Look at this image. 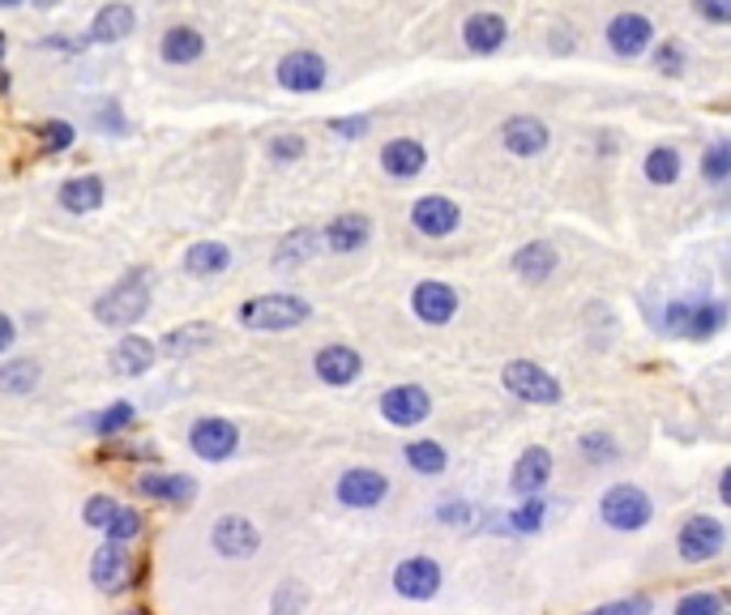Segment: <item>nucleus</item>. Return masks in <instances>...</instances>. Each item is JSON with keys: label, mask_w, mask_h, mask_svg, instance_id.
Instances as JSON below:
<instances>
[{"label": "nucleus", "mask_w": 731, "mask_h": 615, "mask_svg": "<svg viewBox=\"0 0 731 615\" xmlns=\"http://www.w3.org/2000/svg\"><path fill=\"white\" fill-rule=\"evenodd\" d=\"M411 308H416V316L428 321V325H445V321H454V312H458V291L445 287V282H420L416 295H411Z\"/></svg>", "instance_id": "nucleus-17"}, {"label": "nucleus", "mask_w": 731, "mask_h": 615, "mask_svg": "<svg viewBox=\"0 0 731 615\" xmlns=\"http://www.w3.org/2000/svg\"><path fill=\"white\" fill-rule=\"evenodd\" d=\"M385 496H389V479H385L381 470L359 466V470H346L343 479H339V500H343L346 508H377Z\"/></svg>", "instance_id": "nucleus-11"}, {"label": "nucleus", "mask_w": 731, "mask_h": 615, "mask_svg": "<svg viewBox=\"0 0 731 615\" xmlns=\"http://www.w3.org/2000/svg\"><path fill=\"white\" fill-rule=\"evenodd\" d=\"M658 325H663V334H672V338L706 343V338H715V334L728 325V308L719 304V300H706V304H667Z\"/></svg>", "instance_id": "nucleus-3"}, {"label": "nucleus", "mask_w": 731, "mask_h": 615, "mask_svg": "<svg viewBox=\"0 0 731 615\" xmlns=\"http://www.w3.org/2000/svg\"><path fill=\"white\" fill-rule=\"evenodd\" d=\"M278 86L283 90H291V94H317L321 86H325V77H330V65H325V56H317V52H308V47H296V52H287L283 60H278Z\"/></svg>", "instance_id": "nucleus-6"}, {"label": "nucleus", "mask_w": 731, "mask_h": 615, "mask_svg": "<svg viewBox=\"0 0 731 615\" xmlns=\"http://www.w3.org/2000/svg\"><path fill=\"white\" fill-rule=\"evenodd\" d=\"M654 603L646 594H633V599H616V603H603L595 612H582V615H651Z\"/></svg>", "instance_id": "nucleus-41"}, {"label": "nucleus", "mask_w": 731, "mask_h": 615, "mask_svg": "<svg viewBox=\"0 0 731 615\" xmlns=\"http://www.w3.org/2000/svg\"><path fill=\"white\" fill-rule=\"evenodd\" d=\"M4 52H9V35L0 31V65H4Z\"/></svg>", "instance_id": "nucleus-54"}, {"label": "nucleus", "mask_w": 731, "mask_h": 615, "mask_svg": "<svg viewBox=\"0 0 731 615\" xmlns=\"http://www.w3.org/2000/svg\"><path fill=\"white\" fill-rule=\"evenodd\" d=\"M428 411H432V398L423 393L420 384H394L381 398V415L394 427H416V423L428 420Z\"/></svg>", "instance_id": "nucleus-12"}, {"label": "nucleus", "mask_w": 731, "mask_h": 615, "mask_svg": "<svg viewBox=\"0 0 731 615\" xmlns=\"http://www.w3.org/2000/svg\"><path fill=\"white\" fill-rule=\"evenodd\" d=\"M228 266H231V248L219 244V239H201V244H192L189 253H185V269H189L192 278H214V273H223Z\"/></svg>", "instance_id": "nucleus-29"}, {"label": "nucleus", "mask_w": 731, "mask_h": 615, "mask_svg": "<svg viewBox=\"0 0 731 615\" xmlns=\"http://www.w3.org/2000/svg\"><path fill=\"white\" fill-rule=\"evenodd\" d=\"M90 124L103 133V137H129V115L120 108V99H103L95 115H90Z\"/></svg>", "instance_id": "nucleus-36"}, {"label": "nucleus", "mask_w": 731, "mask_h": 615, "mask_svg": "<svg viewBox=\"0 0 731 615\" xmlns=\"http://www.w3.org/2000/svg\"><path fill=\"white\" fill-rule=\"evenodd\" d=\"M423 163H428V150L416 137H394V142L381 146V167L394 180H416L423 171Z\"/></svg>", "instance_id": "nucleus-19"}, {"label": "nucleus", "mask_w": 731, "mask_h": 615, "mask_svg": "<svg viewBox=\"0 0 731 615\" xmlns=\"http://www.w3.org/2000/svg\"><path fill=\"white\" fill-rule=\"evenodd\" d=\"M18 4H22V0H0V9H18Z\"/></svg>", "instance_id": "nucleus-57"}, {"label": "nucleus", "mask_w": 731, "mask_h": 615, "mask_svg": "<svg viewBox=\"0 0 731 615\" xmlns=\"http://www.w3.org/2000/svg\"><path fill=\"white\" fill-rule=\"evenodd\" d=\"M462 43H466L475 56H492L500 43H505V18H497V13H475V18H466Z\"/></svg>", "instance_id": "nucleus-27"}, {"label": "nucleus", "mask_w": 731, "mask_h": 615, "mask_svg": "<svg viewBox=\"0 0 731 615\" xmlns=\"http://www.w3.org/2000/svg\"><path fill=\"white\" fill-rule=\"evenodd\" d=\"M321 244H325V239H321V231H312V227L287 231V235L278 239V248H274V269L308 266V261L317 257V248H321Z\"/></svg>", "instance_id": "nucleus-22"}, {"label": "nucleus", "mask_w": 731, "mask_h": 615, "mask_svg": "<svg viewBox=\"0 0 731 615\" xmlns=\"http://www.w3.org/2000/svg\"><path fill=\"white\" fill-rule=\"evenodd\" d=\"M86 43H90V38H65V35L43 38V47H52V52H69V56H77V52H81Z\"/></svg>", "instance_id": "nucleus-50"}, {"label": "nucleus", "mask_w": 731, "mask_h": 615, "mask_svg": "<svg viewBox=\"0 0 731 615\" xmlns=\"http://www.w3.org/2000/svg\"><path fill=\"white\" fill-rule=\"evenodd\" d=\"M368 235H373V223H368L364 214H339L330 227L321 231L325 248H334V253H355V248H364Z\"/></svg>", "instance_id": "nucleus-26"}, {"label": "nucleus", "mask_w": 731, "mask_h": 615, "mask_svg": "<svg viewBox=\"0 0 731 615\" xmlns=\"http://www.w3.org/2000/svg\"><path fill=\"white\" fill-rule=\"evenodd\" d=\"M146 312H151V273H146V269H129L112 291L95 304V316H99L103 325H115V329L142 321Z\"/></svg>", "instance_id": "nucleus-1"}, {"label": "nucleus", "mask_w": 731, "mask_h": 615, "mask_svg": "<svg viewBox=\"0 0 731 615\" xmlns=\"http://www.w3.org/2000/svg\"><path fill=\"white\" fill-rule=\"evenodd\" d=\"M547 124L539 120V115H509L505 124H500V146L509 154H518V158H535V154L547 150Z\"/></svg>", "instance_id": "nucleus-9"}, {"label": "nucleus", "mask_w": 731, "mask_h": 615, "mask_svg": "<svg viewBox=\"0 0 731 615\" xmlns=\"http://www.w3.org/2000/svg\"><path fill=\"white\" fill-rule=\"evenodd\" d=\"M676 615H731V594H685L676 603Z\"/></svg>", "instance_id": "nucleus-37"}, {"label": "nucleus", "mask_w": 731, "mask_h": 615, "mask_svg": "<svg viewBox=\"0 0 731 615\" xmlns=\"http://www.w3.org/2000/svg\"><path fill=\"white\" fill-rule=\"evenodd\" d=\"M108 535L120 538V543H124V538H137L142 535V517H137L133 508H124V504H120V508H115V517H112V526H108Z\"/></svg>", "instance_id": "nucleus-44"}, {"label": "nucleus", "mask_w": 731, "mask_h": 615, "mask_svg": "<svg viewBox=\"0 0 731 615\" xmlns=\"http://www.w3.org/2000/svg\"><path fill=\"white\" fill-rule=\"evenodd\" d=\"M137 488H142V496L151 500H171V504H189L192 500L189 474H142Z\"/></svg>", "instance_id": "nucleus-31"}, {"label": "nucleus", "mask_w": 731, "mask_h": 615, "mask_svg": "<svg viewBox=\"0 0 731 615\" xmlns=\"http://www.w3.org/2000/svg\"><path fill=\"white\" fill-rule=\"evenodd\" d=\"M129 573H133V564H129L124 543H120V538H108V547H99V556H95V564H90L95 585L108 590V594H120V590L129 585Z\"/></svg>", "instance_id": "nucleus-16"}, {"label": "nucleus", "mask_w": 731, "mask_h": 615, "mask_svg": "<svg viewBox=\"0 0 731 615\" xmlns=\"http://www.w3.org/2000/svg\"><path fill=\"white\" fill-rule=\"evenodd\" d=\"M701 176H706L710 185L731 180V142H715L710 150L701 154Z\"/></svg>", "instance_id": "nucleus-38"}, {"label": "nucleus", "mask_w": 731, "mask_h": 615, "mask_svg": "<svg viewBox=\"0 0 731 615\" xmlns=\"http://www.w3.org/2000/svg\"><path fill=\"white\" fill-rule=\"evenodd\" d=\"M133 420H137L133 402H115V406H108L103 415H95V423H90V427H95L99 436H115V432H124V427H129Z\"/></svg>", "instance_id": "nucleus-39"}, {"label": "nucleus", "mask_w": 731, "mask_h": 615, "mask_svg": "<svg viewBox=\"0 0 731 615\" xmlns=\"http://www.w3.org/2000/svg\"><path fill=\"white\" fill-rule=\"evenodd\" d=\"M411 223L420 235H432V239H441V235H454L462 223V210L450 201V197H420L416 205H411Z\"/></svg>", "instance_id": "nucleus-14"}, {"label": "nucleus", "mask_w": 731, "mask_h": 615, "mask_svg": "<svg viewBox=\"0 0 731 615\" xmlns=\"http://www.w3.org/2000/svg\"><path fill=\"white\" fill-rule=\"evenodd\" d=\"M9 90V74H4V65H0V94Z\"/></svg>", "instance_id": "nucleus-56"}, {"label": "nucleus", "mask_w": 731, "mask_h": 615, "mask_svg": "<svg viewBox=\"0 0 731 615\" xmlns=\"http://www.w3.org/2000/svg\"><path fill=\"white\" fill-rule=\"evenodd\" d=\"M599 517H603L612 530H642V526L654 517V504L642 488H633V483H616L612 492L603 496V504H599Z\"/></svg>", "instance_id": "nucleus-5"}, {"label": "nucleus", "mask_w": 731, "mask_h": 615, "mask_svg": "<svg viewBox=\"0 0 731 615\" xmlns=\"http://www.w3.org/2000/svg\"><path fill=\"white\" fill-rule=\"evenodd\" d=\"M723 526L715 522V517H706V513H697L689 517L685 526H680V535H676V547H680V560L685 564H706V560H715L719 551H723Z\"/></svg>", "instance_id": "nucleus-7"}, {"label": "nucleus", "mask_w": 731, "mask_h": 615, "mask_svg": "<svg viewBox=\"0 0 731 615\" xmlns=\"http://www.w3.org/2000/svg\"><path fill=\"white\" fill-rule=\"evenodd\" d=\"M13 338H18V329H13V321L0 312V350H9V346H13Z\"/></svg>", "instance_id": "nucleus-51"}, {"label": "nucleus", "mask_w": 731, "mask_h": 615, "mask_svg": "<svg viewBox=\"0 0 731 615\" xmlns=\"http://www.w3.org/2000/svg\"><path fill=\"white\" fill-rule=\"evenodd\" d=\"M133 31H137V9L124 4V0H108V4L90 18L86 38H90V43H120V38H129Z\"/></svg>", "instance_id": "nucleus-15"}, {"label": "nucleus", "mask_w": 731, "mask_h": 615, "mask_svg": "<svg viewBox=\"0 0 731 615\" xmlns=\"http://www.w3.org/2000/svg\"><path fill=\"white\" fill-rule=\"evenodd\" d=\"M505 389L513 393V398H522V402H531V406H556L561 398H565V389L561 381L547 372V368H539L531 359H513V364H505Z\"/></svg>", "instance_id": "nucleus-4"}, {"label": "nucleus", "mask_w": 731, "mask_h": 615, "mask_svg": "<svg viewBox=\"0 0 731 615\" xmlns=\"http://www.w3.org/2000/svg\"><path fill=\"white\" fill-rule=\"evenodd\" d=\"M31 4H35V9H56L60 0H31Z\"/></svg>", "instance_id": "nucleus-55"}, {"label": "nucleus", "mask_w": 731, "mask_h": 615, "mask_svg": "<svg viewBox=\"0 0 731 615\" xmlns=\"http://www.w3.org/2000/svg\"><path fill=\"white\" fill-rule=\"evenodd\" d=\"M693 9H697V18H706L715 26H728L731 22V0H693Z\"/></svg>", "instance_id": "nucleus-48"}, {"label": "nucleus", "mask_w": 731, "mask_h": 615, "mask_svg": "<svg viewBox=\"0 0 731 615\" xmlns=\"http://www.w3.org/2000/svg\"><path fill=\"white\" fill-rule=\"evenodd\" d=\"M210 343H214V325L192 321V325H180V329H171V334L163 338V355H167V359H189V355L206 350Z\"/></svg>", "instance_id": "nucleus-30"}, {"label": "nucleus", "mask_w": 731, "mask_h": 615, "mask_svg": "<svg viewBox=\"0 0 731 615\" xmlns=\"http://www.w3.org/2000/svg\"><path fill=\"white\" fill-rule=\"evenodd\" d=\"M441 522H466V504H445V508H441Z\"/></svg>", "instance_id": "nucleus-52"}, {"label": "nucleus", "mask_w": 731, "mask_h": 615, "mask_svg": "<svg viewBox=\"0 0 731 615\" xmlns=\"http://www.w3.org/2000/svg\"><path fill=\"white\" fill-rule=\"evenodd\" d=\"M368 128H373L368 115H334V120H330V133H339V137H346V142L368 137Z\"/></svg>", "instance_id": "nucleus-43"}, {"label": "nucleus", "mask_w": 731, "mask_h": 615, "mask_svg": "<svg viewBox=\"0 0 731 615\" xmlns=\"http://www.w3.org/2000/svg\"><path fill=\"white\" fill-rule=\"evenodd\" d=\"M719 496H723V504L731 508V470H723V479H719Z\"/></svg>", "instance_id": "nucleus-53"}, {"label": "nucleus", "mask_w": 731, "mask_h": 615, "mask_svg": "<svg viewBox=\"0 0 731 615\" xmlns=\"http://www.w3.org/2000/svg\"><path fill=\"white\" fill-rule=\"evenodd\" d=\"M300 603H304V590H300L296 581H287V585L274 594V615H296Z\"/></svg>", "instance_id": "nucleus-47"}, {"label": "nucleus", "mask_w": 731, "mask_h": 615, "mask_svg": "<svg viewBox=\"0 0 731 615\" xmlns=\"http://www.w3.org/2000/svg\"><path fill=\"white\" fill-rule=\"evenodd\" d=\"M582 458L586 461H612L616 458L612 436H582Z\"/></svg>", "instance_id": "nucleus-46"}, {"label": "nucleus", "mask_w": 731, "mask_h": 615, "mask_svg": "<svg viewBox=\"0 0 731 615\" xmlns=\"http://www.w3.org/2000/svg\"><path fill=\"white\" fill-rule=\"evenodd\" d=\"M317 377L325 384H351L359 377V368H364V359H359V350H351V346L334 343V346H321L317 350Z\"/></svg>", "instance_id": "nucleus-21"}, {"label": "nucleus", "mask_w": 731, "mask_h": 615, "mask_svg": "<svg viewBox=\"0 0 731 615\" xmlns=\"http://www.w3.org/2000/svg\"><path fill=\"white\" fill-rule=\"evenodd\" d=\"M103 176H95V171H86V176H74V180H65L60 185V205L69 210V214H90V210H99L103 205Z\"/></svg>", "instance_id": "nucleus-25"}, {"label": "nucleus", "mask_w": 731, "mask_h": 615, "mask_svg": "<svg viewBox=\"0 0 731 615\" xmlns=\"http://www.w3.org/2000/svg\"><path fill=\"white\" fill-rule=\"evenodd\" d=\"M676 176H680V154L672 146H654L646 154V180L651 185H676Z\"/></svg>", "instance_id": "nucleus-34"}, {"label": "nucleus", "mask_w": 731, "mask_h": 615, "mask_svg": "<svg viewBox=\"0 0 731 615\" xmlns=\"http://www.w3.org/2000/svg\"><path fill=\"white\" fill-rule=\"evenodd\" d=\"M304 150H308V142L300 133H283V137L269 142V158H274V163H296V158H304Z\"/></svg>", "instance_id": "nucleus-42"}, {"label": "nucleus", "mask_w": 731, "mask_h": 615, "mask_svg": "<svg viewBox=\"0 0 731 615\" xmlns=\"http://www.w3.org/2000/svg\"><path fill=\"white\" fill-rule=\"evenodd\" d=\"M35 137H38V150L43 154H65V150H74L77 128L69 124V120H43V124L35 128Z\"/></svg>", "instance_id": "nucleus-32"}, {"label": "nucleus", "mask_w": 731, "mask_h": 615, "mask_svg": "<svg viewBox=\"0 0 731 615\" xmlns=\"http://www.w3.org/2000/svg\"><path fill=\"white\" fill-rule=\"evenodd\" d=\"M214 547L223 556H231V560H240V556H253L262 547V535H257V526L248 517H223L214 526Z\"/></svg>", "instance_id": "nucleus-23"}, {"label": "nucleus", "mask_w": 731, "mask_h": 615, "mask_svg": "<svg viewBox=\"0 0 731 615\" xmlns=\"http://www.w3.org/2000/svg\"><path fill=\"white\" fill-rule=\"evenodd\" d=\"M189 445L197 458L206 461H223L235 454V445H240V432H235V423L228 420H197L189 432Z\"/></svg>", "instance_id": "nucleus-10"}, {"label": "nucleus", "mask_w": 731, "mask_h": 615, "mask_svg": "<svg viewBox=\"0 0 731 615\" xmlns=\"http://www.w3.org/2000/svg\"><path fill=\"white\" fill-rule=\"evenodd\" d=\"M38 384V364L35 359H13L0 368V389L4 393H31Z\"/></svg>", "instance_id": "nucleus-35"}, {"label": "nucleus", "mask_w": 731, "mask_h": 615, "mask_svg": "<svg viewBox=\"0 0 731 615\" xmlns=\"http://www.w3.org/2000/svg\"><path fill=\"white\" fill-rule=\"evenodd\" d=\"M158 56H163L167 65H176V69L197 65V60L206 56V35L192 31V26H171V31L163 35V43H158Z\"/></svg>", "instance_id": "nucleus-24"}, {"label": "nucleus", "mask_w": 731, "mask_h": 615, "mask_svg": "<svg viewBox=\"0 0 731 615\" xmlns=\"http://www.w3.org/2000/svg\"><path fill=\"white\" fill-rule=\"evenodd\" d=\"M394 590H398L402 599H411V603L432 599V594L441 590V564H436V560H428V556H411V560H402V564L394 569Z\"/></svg>", "instance_id": "nucleus-8"}, {"label": "nucleus", "mask_w": 731, "mask_h": 615, "mask_svg": "<svg viewBox=\"0 0 731 615\" xmlns=\"http://www.w3.org/2000/svg\"><path fill=\"white\" fill-rule=\"evenodd\" d=\"M543 513H547V508H543V500L527 496V504H522V508H513V517H509V522H513V530H522V535H535L539 526H543Z\"/></svg>", "instance_id": "nucleus-40"}, {"label": "nucleus", "mask_w": 731, "mask_h": 615, "mask_svg": "<svg viewBox=\"0 0 731 615\" xmlns=\"http://www.w3.org/2000/svg\"><path fill=\"white\" fill-rule=\"evenodd\" d=\"M651 38L654 26L651 18H642V13H616L612 22H608V47H612L616 56H624V60L642 56L651 47Z\"/></svg>", "instance_id": "nucleus-13"}, {"label": "nucleus", "mask_w": 731, "mask_h": 615, "mask_svg": "<svg viewBox=\"0 0 731 615\" xmlns=\"http://www.w3.org/2000/svg\"><path fill=\"white\" fill-rule=\"evenodd\" d=\"M547 479H552V454L543 449V445H531L522 458L513 461V492L518 496H539L543 488H547Z\"/></svg>", "instance_id": "nucleus-18"}, {"label": "nucleus", "mask_w": 731, "mask_h": 615, "mask_svg": "<svg viewBox=\"0 0 731 615\" xmlns=\"http://www.w3.org/2000/svg\"><path fill=\"white\" fill-rule=\"evenodd\" d=\"M513 273H522L527 282H543L547 273H556V248L547 239H531L527 248L513 253Z\"/></svg>", "instance_id": "nucleus-28"}, {"label": "nucleus", "mask_w": 731, "mask_h": 615, "mask_svg": "<svg viewBox=\"0 0 731 615\" xmlns=\"http://www.w3.org/2000/svg\"><path fill=\"white\" fill-rule=\"evenodd\" d=\"M680 65H685L680 43H663V47L654 52V69H658V74H680Z\"/></svg>", "instance_id": "nucleus-49"}, {"label": "nucleus", "mask_w": 731, "mask_h": 615, "mask_svg": "<svg viewBox=\"0 0 731 615\" xmlns=\"http://www.w3.org/2000/svg\"><path fill=\"white\" fill-rule=\"evenodd\" d=\"M407 466L420 470V474H441L450 466V458H445V449L436 440H411L407 445Z\"/></svg>", "instance_id": "nucleus-33"}, {"label": "nucleus", "mask_w": 731, "mask_h": 615, "mask_svg": "<svg viewBox=\"0 0 731 615\" xmlns=\"http://www.w3.org/2000/svg\"><path fill=\"white\" fill-rule=\"evenodd\" d=\"M235 316H240L244 329L278 334V329H296V325H304L308 316H312V308H308V300H300V295H257V300L240 304Z\"/></svg>", "instance_id": "nucleus-2"}, {"label": "nucleus", "mask_w": 731, "mask_h": 615, "mask_svg": "<svg viewBox=\"0 0 731 615\" xmlns=\"http://www.w3.org/2000/svg\"><path fill=\"white\" fill-rule=\"evenodd\" d=\"M154 359H158V346L151 338H142V334H129V338L115 343L112 372L115 377H146L154 368Z\"/></svg>", "instance_id": "nucleus-20"}, {"label": "nucleus", "mask_w": 731, "mask_h": 615, "mask_svg": "<svg viewBox=\"0 0 731 615\" xmlns=\"http://www.w3.org/2000/svg\"><path fill=\"white\" fill-rule=\"evenodd\" d=\"M115 508H120V504H115L112 496L86 500V526H103V530H108V526H112V517H115Z\"/></svg>", "instance_id": "nucleus-45"}]
</instances>
